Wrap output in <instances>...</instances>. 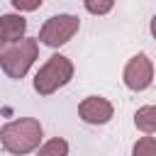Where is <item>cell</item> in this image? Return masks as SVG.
<instances>
[{"mask_svg":"<svg viewBox=\"0 0 156 156\" xmlns=\"http://www.w3.org/2000/svg\"><path fill=\"white\" fill-rule=\"evenodd\" d=\"M41 124L39 119L34 117H20V119H12L7 124H2L0 129V144L7 154H15V156H22V154H29L34 149H39L41 144Z\"/></svg>","mask_w":156,"mask_h":156,"instance_id":"1","label":"cell"},{"mask_svg":"<svg viewBox=\"0 0 156 156\" xmlns=\"http://www.w3.org/2000/svg\"><path fill=\"white\" fill-rule=\"evenodd\" d=\"M71 78H73V63H71V58L63 56V54H54L37 71V76H34V90L39 95H51L58 88H63Z\"/></svg>","mask_w":156,"mask_h":156,"instance_id":"2","label":"cell"},{"mask_svg":"<svg viewBox=\"0 0 156 156\" xmlns=\"http://www.w3.org/2000/svg\"><path fill=\"white\" fill-rule=\"evenodd\" d=\"M37 56H39V41L24 37L22 41L12 44L10 49H5L0 54V68L7 73V78L20 80V78L27 76V71L32 68V63L37 61Z\"/></svg>","mask_w":156,"mask_h":156,"instance_id":"3","label":"cell"},{"mask_svg":"<svg viewBox=\"0 0 156 156\" xmlns=\"http://www.w3.org/2000/svg\"><path fill=\"white\" fill-rule=\"evenodd\" d=\"M78 27H80V20L76 15H54L41 24L37 39L41 44L51 46V49H58V46H63V44H68L73 39Z\"/></svg>","mask_w":156,"mask_h":156,"instance_id":"4","label":"cell"},{"mask_svg":"<svg viewBox=\"0 0 156 156\" xmlns=\"http://www.w3.org/2000/svg\"><path fill=\"white\" fill-rule=\"evenodd\" d=\"M122 78H124V85H127L129 90H134V93L146 90V88L151 85V80H154V63H151V58H149L144 51L134 54V56L127 61Z\"/></svg>","mask_w":156,"mask_h":156,"instance_id":"5","label":"cell"},{"mask_svg":"<svg viewBox=\"0 0 156 156\" xmlns=\"http://www.w3.org/2000/svg\"><path fill=\"white\" fill-rule=\"evenodd\" d=\"M78 115H80V119L88 122V124H105V122L112 119L115 107H112V102H110L107 98L90 95V98H85V100L78 105Z\"/></svg>","mask_w":156,"mask_h":156,"instance_id":"6","label":"cell"},{"mask_svg":"<svg viewBox=\"0 0 156 156\" xmlns=\"http://www.w3.org/2000/svg\"><path fill=\"white\" fill-rule=\"evenodd\" d=\"M0 32H2L5 44H17V41L24 39L27 20L22 15H2L0 17Z\"/></svg>","mask_w":156,"mask_h":156,"instance_id":"7","label":"cell"},{"mask_svg":"<svg viewBox=\"0 0 156 156\" xmlns=\"http://www.w3.org/2000/svg\"><path fill=\"white\" fill-rule=\"evenodd\" d=\"M134 127L144 134H156V105H144L134 112Z\"/></svg>","mask_w":156,"mask_h":156,"instance_id":"8","label":"cell"},{"mask_svg":"<svg viewBox=\"0 0 156 156\" xmlns=\"http://www.w3.org/2000/svg\"><path fill=\"white\" fill-rule=\"evenodd\" d=\"M37 156H68V141L61 136H54L37 149Z\"/></svg>","mask_w":156,"mask_h":156,"instance_id":"9","label":"cell"},{"mask_svg":"<svg viewBox=\"0 0 156 156\" xmlns=\"http://www.w3.org/2000/svg\"><path fill=\"white\" fill-rule=\"evenodd\" d=\"M132 156H156V136H141L136 139Z\"/></svg>","mask_w":156,"mask_h":156,"instance_id":"10","label":"cell"},{"mask_svg":"<svg viewBox=\"0 0 156 156\" xmlns=\"http://www.w3.org/2000/svg\"><path fill=\"white\" fill-rule=\"evenodd\" d=\"M85 10L93 12V15H107L112 10V0H105V2H93V0H85Z\"/></svg>","mask_w":156,"mask_h":156,"instance_id":"11","label":"cell"},{"mask_svg":"<svg viewBox=\"0 0 156 156\" xmlns=\"http://www.w3.org/2000/svg\"><path fill=\"white\" fill-rule=\"evenodd\" d=\"M12 7H15V10H37V7H41V0H32V2L12 0Z\"/></svg>","mask_w":156,"mask_h":156,"instance_id":"12","label":"cell"},{"mask_svg":"<svg viewBox=\"0 0 156 156\" xmlns=\"http://www.w3.org/2000/svg\"><path fill=\"white\" fill-rule=\"evenodd\" d=\"M151 34H154V39H156V15L151 17Z\"/></svg>","mask_w":156,"mask_h":156,"instance_id":"13","label":"cell"},{"mask_svg":"<svg viewBox=\"0 0 156 156\" xmlns=\"http://www.w3.org/2000/svg\"><path fill=\"white\" fill-rule=\"evenodd\" d=\"M2 44H5V39H2V32H0V46H2Z\"/></svg>","mask_w":156,"mask_h":156,"instance_id":"14","label":"cell"}]
</instances>
